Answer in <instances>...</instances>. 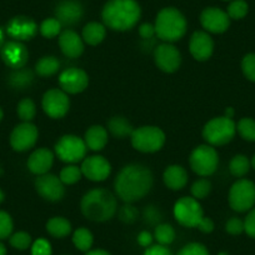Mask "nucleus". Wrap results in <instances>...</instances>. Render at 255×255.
Returning <instances> with one entry per match:
<instances>
[{
	"mask_svg": "<svg viewBox=\"0 0 255 255\" xmlns=\"http://www.w3.org/2000/svg\"><path fill=\"white\" fill-rule=\"evenodd\" d=\"M131 145L141 153H155L163 148L165 134L158 127H140L134 129L130 136Z\"/></svg>",
	"mask_w": 255,
	"mask_h": 255,
	"instance_id": "423d86ee",
	"label": "nucleus"
},
{
	"mask_svg": "<svg viewBox=\"0 0 255 255\" xmlns=\"http://www.w3.org/2000/svg\"><path fill=\"white\" fill-rule=\"evenodd\" d=\"M225 230L230 235H239L244 232V222L237 217L230 218L225 224Z\"/></svg>",
	"mask_w": 255,
	"mask_h": 255,
	"instance_id": "49530a36",
	"label": "nucleus"
},
{
	"mask_svg": "<svg viewBox=\"0 0 255 255\" xmlns=\"http://www.w3.org/2000/svg\"><path fill=\"white\" fill-rule=\"evenodd\" d=\"M250 164H252L253 169H254V170H255V155L253 156V158H252V160H250Z\"/></svg>",
	"mask_w": 255,
	"mask_h": 255,
	"instance_id": "052dcab7",
	"label": "nucleus"
},
{
	"mask_svg": "<svg viewBox=\"0 0 255 255\" xmlns=\"http://www.w3.org/2000/svg\"><path fill=\"white\" fill-rule=\"evenodd\" d=\"M13 219L6 212L0 210V240L6 239L13 233Z\"/></svg>",
	"mask_w": 255,
	"mask_h": 255,
	"instance_id": "37998d69",
	"label": "nucleus"
},
{
	"mask_svg": "<svg viewBox=\"0 0 255 255\" xmlns=\"http://www.w3.org/2000/svg\"><path fill=\"white\" fill-rule=\"evenodd\" d=\"M229 205L234 212L245 213L255 207V184L248 179H239L229 190Z\"/></svg>",
	"mask_w": 255,
	"mask_h": 255,
	"instance_id": "6e6552de",
	"label": "nucleus"
},
{
	"mask_svg": "<svg viewBox=\"0 0 255 255\" xmlns=\"http://www.w3.org/2000/svg\"><path fill=\"white\" fill-rule=\"evenodd\" d=\"M118 214H119V219L127 224H133L139 217L138 209L134 205H131V203H127L124 207L120 208Z\"/></svg>",
	"mask_w": 255,
	"mask_h": 255,
	"instance_id": "79ce46f5",
	"label": "nucleus"
},
{
	"mask_svg": "<svg viewBox=\"0 0 255 255\" xmlns=\"http://www.w3.org/2000/svg\"><path fill=\"white\" fill-rule=\"evenodd\" d=\"M16 112H18L19 118H20L23 122L30 123L36 114L35 103L31 99H29V98L20 100L18 104V108H16Z\"/></svg>",
	"mask_w": 255,
	"mask_h": 255,
	"instance_id": "f704fd0d",
	"label": "nucleus"
},
{
	"mask_svg": "<svg viewBox=\"0 0 255 255\" xmlns=\"http://www.w3.org/2000/svg\"><path fill=\"white\" fill-rule=\"evenodd\" d=\"M88 146L82 138L77 135H64L55 144V153L61 161L79 163L87 156Z\"/></svg>",
	"mask_w": 255,
	"mask_h": 255,
	"instance_id": "9d476101",
	"label": "nucleus"
},
{
	"mask_svg": "<svg viewBox=\"0 0 255 255\" xmlns=\"http://www.w3.org/2000/svg\"><path fill=\"white\" fill-rule=\"evenodd\" d=\"M4 199H5V195H4L3 190H1V189H0V203H3V202H4Z\"/></svg>",
	"mask_w": 255,
	"mask_h": 255,
	"instance_id": "bf43d9fd",
	"label": "nucleus"
},
{
	"mask_svg": "<svg viewBox=\"0 0 255 255\" xmlns=\"http://www.w3.org/2000/svg\"><path fill=\"white\" fill-rule=\"evenodd\" d=\"M89 84V77L79 68H69L59 75V85L67 94H78L84 92Z\"/></svg>",
	"mask_w": 255,
	"mask_h": 255,
	"instance_id": "2eb2a0df",
	"label": "nucleus"
},
{
	"mask_svg": "<svg viewBox=\"0 0 255 255\" xmlns=\"http://www.w3.org/2000/svg\"><path fill=\"white\" fill-rule=\"evenodd\" d=\"M153 239H154L153 235H151L149 232H146V230H144V232H141L140 234L138 235L139 245H141V247L144 248L150 247L151 243H153Z\"/></svg>",
	"mask_w": 255,
	"mask_h": 255,
	"instance_id": "603ef678",
	"label": "nucleus"
},
{
	"mask_svg": "<svg viewBox=\"0 0 255 255\" xmlns=\"http://www.w3.org/2000/svg\"><path fill=\"white\" fill-rule=\"evenodd\" d=\"M3 115H4V113H3V110H1V108H0V122H1V119H3Z\"/></svg>",
	"mask_w": 255,
	"mask_h": 255,
	"instance_id": "680f3d73",
	"label": "nucleus"
},
{
	"mask_svg": "<svg viewBox=\"0 0 255 255\" xmlns=\"http://www.w3.org/2000/svg\"><path fill=\"white\" fill-rule=\"evenodd\" d=\"M60 69V61L55 56H43L35 65V72L39 77L49 78L55 75Z\"/></svg>",
	"mask_w": 255,
	"mask_h": 255,
	"instance_id": "c85d7f7f",
	"label": "nucleus"
},
{
	"mask_svg": "<svg viewBox=\"0 0 255 255\" xmlns=\"http://www.w3.org/2000/svg\"><path fill=\"white\" fill-rule=\"evenodd\" d=\"M51 253L50 243L44 238H39L31 244V255H51Z\"/></svg>",
	"mask_w": 255,
	"mask_h": 255,
	"instance_id": "a18cd8bd",
	"label": "nucleus"
},
{
	"mask_svg": "<svg viewBox=\"0 0 255 255\" xmlns=\"http://www.w3.org/2000/svg\"><path fill=\"white\" fill-rule=\"evenodd\" d=\"M250 166H252V164H250L248 156L243 155V154H238L230 160L229 170L232 175L237 176V178H243V176L249 173Z\"/></svg>",
	"mask_w": 255,
	"mask_h": 255,
	"instance_id": "2f4dec72",
	"label": "nucleus"
},
{
	"mask_svg": "<svg viewBox=\"0 0 255 255\" xmlns=\"http://www.w3.org/2000/svg\"><path fill=\"white\" fill-rule=\"evenodd\" d=\"M80 209L87 219L93 222H107L117 213L118 203L109 190L98 188L88 191L83 197Z\"/></svg>",
	"mask_w": 255,
	"mask_h": 255,
	"instance_id": "7ed1b4c3",
	"label": "nucleus"
},
{
	"mask_svg": "<svg viewBox=\"0 0 255 255\" xmlns=\"http://www.w3.org/2000/svg\"><path fill=\"white\" fill-rule=\"evenodd\" d=\"M248 10H249V6H248L245 0H234L228 6V15H229L230 19L239 20V19H243L247 15Z\"/></svg>",
	"mask_w": 255,
	"mask_h": 255,
	"instance_id": "4c0bfd02",
	"label": "nucleus"
},
{
	"mask_svg": "<svg viewBox=\"0 0 255 255\" xmlns=\"http://www.w3.org/2000/svg\"><path fill=\"white\" fill-rule=\"evenodd\" d=\"M54 163V154L49 149L40 148L31 153L28 159V169L35 175L46 174Z\"/></svg>",
	"mask_w": 255,
	"mask_h": 255,
	"instance_id": "5701e85b",
	"label": "nucleus"
},
{
	"mask_svg": "<svg viewBox=\"0 0 255 255\" xmlns=\"http://www.w3.org/2000/svg\"><path fill=\"white\" fill-rule=\"evenodd\" d=\"M108 129L115 138L124 139L127 136H131L134 129L133 125L124 117H113L108 122Z\"/></svg>",
	"mask_w": 255,
	"mask_h": 255,
	"instance_id": "a878e982",
	"label": "nucleus"
},
{
	"mask_svg": "<svg viewBox=\"0 0 255 255\" xmlns=\"http://www.w3.org/2000/svg\"><path fill=\"white\" fill-rule=\"evenodd\" d=\"M178 255H210L209 250L200 243H189L179 250Z\"/></svg>",
	"mask_w": 255,
	"mask_h": 255,
	"instance_id": "c03bdc74",
	"label": "nucleus"
},
{
	"mask_svg": "<svg viewBox=\"0 0 255 255\" xmlns=\"http://www.w3.org/2000/svg\"><path fill=\"white\" fill-rule=\"evenodd\" d=\"M34 74L30 69H16L9 75V84L15 89H25L33 83Z\"/></svg>",
	"mask_w": 255,
	"mask_h": 255,
	"instance_id": "c756f323",
	"label": "nucleus"
},
{
	"mask_svg": "<svg viewBox=\"0 0 255 255\" xmlns=\"http://www.w3.org/2000/svg\"><path fill=\"white\" fill-rule=\"evenodd\" d=\"M174 217L176 222L185 228H199L204 220L202 205L195 198H180L174 205Z\"/></svg>",
	"mask_w": 255,
	"mask_h": 255,
	"instance_id": "0eeeda50",
	"label": "nucleus"
},
{
	"mask_svg": "<svg viewBox=\"0 0 255 255\" xmlns=\"http://www.w3.org/2000/svg\"><path fill=\"white\" fill-rule=\"evenodd\" d=\"M242 70L248 80L255 83V53L247 54L243 58Z\"/></svg>",
	"mask_w": 255,
	"mask_h": 255,
	"instance_id": "a19ab883",
	"label": "nucleus"
},
{
	"mask_svg": "<svg viewBox=\"0 0 255 255\" xmlns=\"http://www.w3.org/2000/svg\"><path fill=\"white\" fill-rule=\"evenodd\" d=\"M198 229L200 232L205 233V234H209V233H212L214 230V222L210 218H204V220H203V223L200 224V227Z\"/></svg>",
	"mask_w": 255,
	"mask_h": 255,
	"instance_id": "864d4df0",
	"label": "nucleus"
},
{
	"mask_svg": "<svg viewBox=\"0 0 255 255\" xmlns=\"http://www.w3.org/2000/svg\"><path fill=\"white\" fill-rule=\"evenodd\" d=\"M84 141L89 149L94 151L103 150L108 144V131L102 125H93L87 130Z\"/></svg>",
	"mask_w": 255,
	"mask_h": 255,
	"instance_id": "393cba45",
	"label": "nucleus"
},
{
	"mask_svg": "<svg viewBox=\"0 0 255 255\" xmlns=\"http://www.w3.org/2000/svg\"><path fill=\"white\" fill-rule=\"evenodd\" d=\"M154 26L158 38L165 43L180 40L186 33L185 18L175 8H164L159 11Z\"/></svg>",
	"mask_w": 255,
	"mask_h": 255,
	"instance_id": "20e7f679",
	"label": "nucleus"
},
{
	"mask_svg": "<svg viewBox=\"0 0 255 255\" xmlns=\"http://www.w3.org/2000/svg\"><path fill=\"white\" fill-rule=\"evenodd\" d=\"M144 255H173V253L165 245L155 244L146 248L145 252H144Z\"/></svg>",
	"mask_w": 255,
	"mask_h": 255,
	"instance_id": "8fccbe9b",
	"label": "nucleus"
},
{
	"mask_svg": "<svg viewBox=\"0 0 255 255\" xmlns=\"http://www.w3.org/2000/svg\"><path fill=\"white\" fill-rule=\"evenodd\" d=\"M237 133V124L232 118L218 117L209 120L203 129V138L208 144L214 146L230 143Z\"/></svg>",
	"mask_w": 255,
	"mask_h": 255,
	"instance_id": "39448f33",
	"label": "nucleus"
},
{
	"mask_svg": "<svg viewBox=\"0 0 255 255\" xmlns=\"http://www.w3.org/2000/svg\"><path fill=\"white\" fill-rule=\"evenodd\" d=\"M144 218H145V222H148L149 224H156L158 222L161 220V214L155 207H146L144 210Z\"/></svg>",
	"mask_w": 255,
	"mask_h": 255,
	"instance_id": "09e8293b",
	"label": "nucleus"
},
{
	"mask_svg": "<svg viewBox=\"0 0 255 255\" xmlns=\"http://www.w3.org/2000/svg\"><path fill=\"white\" fill-rule=\"evenodd\" d=\"M200 23L203 28L213 34H222L228 30L230 25V18L228 13L219 8H207L200 15Z\"/></svg>",
	"mask_w": 255,
	"mask_h": 255,
	"instance_id": "a211bd4d",
	"label": "nucleus"
},
{
	"mask_svg": "<svg viewBox=\"0 0 255 255\" xmlns=\"http://www.w3.org/2000/svg\"><path fill=\"white\" fill-rule=\"evenodd\" d=\"M218 255H229V254H228V253H225V252H220Z\"/></svg>",
	"mask_w": 255,
	"mask_h": 255,
	"instance_id": "e2e57ef3",
	"label": "nucleus"
},
{
	"mask_svg": "<svg viewBox=\"0 0 255 255\" xmlns=\"http://www.w3.org/2000/svg\"><path fill=\"white\" fill-rule=\"evenodd\" d=\"M189 163L195 174L200 176H209L217 170L219 155L212 145H199L191 151Z\"/></svg>",
	"mask_w": 255,
	"mask_h": 255,
	"instance_id": "1a4fd4ad",
	"label": "nucleus"
},
{
	"mask_svg": "<svg viewBox=\"0 0 255 255\" xmlns=\"http://www.w3.org/2000/svg\"><path fill=\"white\" fill-rule=\"evenodd\" d=\"M41 105L48 117L51 119H60L69 112L70 100L67 93L61 89H50L44 94Z\"/></svg>",
	"mask_w": 255,
	"mask_h": 255,
	"instance_id": "9b49d317",
	"label": "nucleus"
},
{
	"mask_svg": "<svg viewBox=\"0 0 255 255\" xmlns=\"http://www.w3.org/2000/svg\"><path fill=\"white\" fill-rule=\"evenodd\" d=\"M189 50L193 58L198 61H205L212 56L214 50V41L205 31H195L190 38Z\"/></svg>",
	"mask_w": 255,
	"mask_h": 255,
	"instance_id": "aec40b11",
	"label": "nucleus"
},
{
	"mask_svg": "<svg viewBox=\"0 0 255 255\" xmlns=\"http://www.w3.org/2000/svg\"><path fill=\"white\" fill-rule=\"evenodd\" d=\"M225 1H228V0H225Z\"/></svg>",
	"mask_w": 255,
	"mask_h": 255,
	"instance_id": "0e129e2a",
	"label": "nucleus"
},
{
	"mask_svg": "<svg viewBox=\"0 0 255 255\" xmlns=\"http://www.w3.org/2000/svg\"><path fill=\"white\" fill-rule=\"evenodd\" d=\"M139 35L143 39H151L154 35H155V26L151 25V24H143L139 28Z\"/></svg>",
	"mask_w": 255,
	"mask_h": 255,
	"instance_id": "3c124183",
	"label": "nucleus"
},
{
	"mask_svg": "<svg viewBox=\"0 0 255 255\" xmlns=\"http://www.w3.org/2000/svg\"><path fill=\"white\" fill-rule=\"evenodd\" d=\"M0 255H6V248L3 243H0Z\"/></svg>",
	"mask_w": 255,
	"mask_h": 255,
	"instance_id": "4d7b16f0",
	"label": "nucleus"
},
{
	"mask_svg": "<svg viewBox=\"0 0 255 255\" xmlns=\"http://www.w3.org/2000/svg\"><path fill=\"white\" fill-rule=\"evenodd\" d=\"M154 239L158 244L168 247L175 240V230L170 224H158L154 230Z\"/></svg>",
	"mask_w": 255,
	"mask_h": 255,
	"instance_id": "473e14b6",
	"label": "nucleus"
},
{
	"mask_svg": "<svg viewBox=\"0 0 255 255\" xmlns=\"http://www.w3.org/2000/svg\"><path fill=\"white\" fill-rule=\"evenodd\" d=\"M6 31L16 41H25L30 40L35 36L36 31H38V26H36L35 21L31 20L30 18L15 16L8 23Z\"/></svg>",
	"mask_w": 255,
	"mask_h": 255,
	"instance_id": "6ab92c4d",
	"label": "nucleus"
},
{
	"mask_svg": "<svg viewBox=\"0 0 255 255\" xmlns=\"http://www.w3.org/2000/svg\"><path fill=\"white\" fill-rule=\"evenodd\" d=\"M39 30H40V34L44 38L53 39L56 35H60L61 24L56 18H48L40 24Z\"/></svg>",
	"mask_w": 255,
	"mask_h": 255,
	"instance_id": "c9c22d12",
	"label": "nucleus"
},
{
	"mask_svg": "<svg viewBox=\"0 0 255 255\" xmlns=\"http://www.w3.org/2000/svg\"><path fill=\"white\" fill-rule=\"evenodd\" d=\"M237 131L244 140L255 141V120L252 118H243L237 124Z\"/></svg>",
	"mask_w": 255,
	"mask_h": 255,
	"instance_id": "72a5a7b5",
	"label": "nucleus"
},
{
	"mask_svg": "<svg viewBox=\"0 0 255 255\" xmlns=\"http://www.w3.org/2000/svg\"><path fill=\"white\" fill-rule=\"evenodd\" d=\"M0 55L4 63L11 69H21L25 67L29 59V51L20 41H8L0 49Z\"/></svg>",
	"mask_w": 255,
	"mask_h": 255,
	"instance_id": "dca6fc26",
	"label": "nucleus"
},
{
	"mask_svg": "<svg viewBox=\"0 0 255 255\" xmlns=\"http://www.w3.org/2000/svg\"><path fill=\"white\" fill-rule=\"evenodd\" d=\"M163 180L171 190H181L188 183V173L181 165H170L164 171Z\"/></svg>",
	"mask_w": 255,
	"mask_h": 255,
	"instance_id": "b1692460",
	"label": "nucleus"
},
{
	"mask_svg": "<svg viewBox=\"0 0 255 255\" xmlns=\"http://www.w3.org/2000/svg\"><path fill=\"white\" fill-rule=\"evenodd\" d=\"M154 60L156 67L165 73H174L181 64V55L178 48L170 43L160 44L154 50Z\"/></svg>",
	"mask_w": 255,
	"mask_h": 255,
	"instance_id": "4468645a",
	"label": "nucleus"
},
{
	"mask_svg": "<svg viewBox=\"0 0 255 255\" xmlns=\"http://www.w3.org/2000/svg\"><path fill=\"white\" fill-rule=\"evenodd\" d=\"M9 243L13 248L18 250H26L31 247V237L25 232H18L9 237Z\"/></svg>",
	"mask_w": 255,
	"mask_h": 255,
	"instance_id": "ea45409f",
	"label": "nucleus"
},
{
	"mask_svg": "<svg viewBox=\"0 0 255 255\" xmlns=\"http://www.w3.org/2000/svg\"><path fill=\"white\" fill-rule=\"evenodd\" d=\"M85 255H112V254L108 253L107 250H103V249H94V250L90 249L89 252H87V254Z\"/></svg>",
	"mask_w": 255,
	"mask_h": 255,
	"instance_id": "5fc2aeb1",
	"label": "nucleus"
},
{
	"mask_svg": "<svg viewBox=\"0 0 255 255\" xmlns=\"http://www.w3.org/2000/svg\"><path fill=\"white\" fill-rule=\"evenodd\" d=\"M212 190V183L208 179H199L191 186V194L197 200L205 199Z\"/></svg>",
	"mask_w": 255,
	"mask_h": 255,
	"instance_id": "58836bf2",
	"label": "nucleus"
},
{
	"mask_svg": "<svg viewBox=\"0 0 255 255\" xmlns=\"http://www.w3.org/2000/svg\"><path fill=\"white\" fill-rule=\"evenodd\" d=\"M107 34V29L103 24L92 21L83 28V40L89 45H98L102 43Z\"/></svg>",
	"mask_w": 255,
	"mask_h": 255,
	"instance_id": "bb28decb",
	"label": "nucleus"
},
{
	"mask_svg": "<svg viewBox=\"0 0 255 255\" xmlns=\"http://www.w3.org/2000/svg\"><path fill=\"white\" fill-rule=\"evenodd\" d=\"M46 230L54 238H65L72 233V224L68 219L63 217H54L46 223Z\"/></svg>",
	"mask_w": 255,
	"mask_h": 255,
	"instance_id": "cd10ccee",
	"label": "nucleus"
},
{
	"mask_svg": "<svg viewBox=\"0 0 255 255\" xmlns=\"http://www.w3.org/2000/svg\"><path fill=\"white\" fill-rule=\"evenodd\" d=\"M59 46L60 50L67 58H79L84 51V43L79 34L72 29H67L59 35Z\"/></svg>",
	"mask_w": 255,
	"mask_h": 255,
	"instance_id": "4be33fe9",
	"label": "nucleus"
},
{
	"mask_svg": "<svg viewBox=\"0 0 255 255\" xmlns=\"http://www.w3.org/2000/svg\"><path fill=\"white\" fill-rule=\"evenodd\" d=\"M244 232L250 238L255 239V207L249 210L247 218L244 220Z\"/></svg>",
	"mask_w": 255,
	"mask_h": 255,
	"instance_id": "de8ad7c7",
	"label": "nucleus"
},
{
	"mask_svg": "<svg viewBox=\"0 0 255 255\" xmlns=\"http://www.w3.org/2000/svg\"><path fill=\"white\" fill-rule=\"evenodd\" d=\"M140 15V6L135 0H109L102 11L105 25L117 31L130 30Z\"/></svg>",
	"mask_w": 255,
	"mask_h": 255,
	"instance_id": "f03ea898",
	"label": "nucleus"
},
{
	"mask_svg": "<svg viewBox=\"0 0 255 255\" xmlns=\"http://www.w3.org/2000/svg\"><path fill=\"white\" fill-rule=\"evenodd\" d=\"M153 186V174L141 164H129L124 166L114 181L115 193L125 203L140 200Z\"/></svg>",
	"mask_w": 255,
	"mask_h": 255,
	"instance_id": "f257e3e1",
	"label": "nucleus"
},
{
	"mask_svg": "<svg viewBox=\"0 0 255 255\" xmlns=\"http://www.w3.org/2000/svg\"><path fill=\"white\" fill-rule=\"evenodd\" d=\"M80 169H82L83 175L87 176L92 181L105 180L112 173V165L102 155H93L85 158Z\"/></svg>",
	"mask_w": 255,
	"mask_h": 255,
	"instance_id": "f3484780",
	"label": "nucleus"
},
{
	"mask_svg": "<svg viewBox=\"0 0 255 255\" xmlns=\"http://www.w3.org/2000/svg\"><path fill=\"white\" fill-rule=\"evenodd\" d=\"M73 244L80 252H89L94 243V237H93L92 232L88 230L87 228H79L73 234Z\"/></svg>",
	"mask_w": 255,
	"mask_h": 255,
	"instance_id": "7c9ffc66",
	"label": "nucleus"
},
{
	"mask_svg": "<svg viewBox=\"0 0 255 255\" xmlns=\"http://www.w3.org/2000/svg\"><path fill=\"white\" fill-rule=\"evenodd\" d=\"M83 6L77 0H64L56 6L55 16L60 21L61 26H73L79 23L83 18Z\"/></svg>",
	"mask_w": 255,
	"mask_h": 255,
	"instance_id": "412c9836",
	"label": "nucleus"
},
{
	"mask_svg": "<svg viewBox=\"0 0 255 255\" xmlns=\"http://www.w3.org/2000/svg\"><path fill=\"white\" fill-rule=\"evenodd\" d=\"M38 128L31 123H21L14 128L10 134V145L15 151H26L38 140Z\"/></svg>",
	"mask_w": 255,
	"mask_h": 255,
	"instance_id": "ddd939ff",
	"label": "nucleus"
},
{
	"mask_svg": "<svg viewBox=\"0 0 255 255\" xmlns=\"http://www.w3.org/2000/svg\"><path fill=\"white\" fill-rule=\"evenodd\" d=\"M224 117L232 118V119H233V117H234V109H233V108H228V109L225 110Z\"/></svg>",
	"mask_w": 255,
	"mask_h": 255,
	"instance_id": "6e6d98bb",
	"label": "nucleus"
},
{
	"mask_svg": "<svg viewBox=\"0 0 255 255\" xmlns=\"http://www.w3.org/2000/svg\"><path fill=\"white\" fill-rule=\"evenodd\" d=\"M4 45V33L3 30L0 29V49H1V46Z\"/></svg>",
	"mask_w": 255,
	"mask_h": 255,
	"instance_id": "13d9d810",
	"label": "nucleus"
},
{
	"mask_svg": "<svg viewBox=\"0 0 255 255\" xmlns=\"http://www.w3.org/2000/svg\"><path fill=\"white\" fill-rule=\"evenodd\" d=\"M82 169L75 165H68L61 169L59 178L64 185H73L82 179Z\"/></svg>",
	"mask_w": 255,
	"mask_h": 255,
	"instance_id": "e433bc0d",
	"label": "nucleus"
},
{
	"mask_svg": "<svg viewBox=\"0 0 255 255\" xmlns=\"http://www.w3.org/2000/svg\"><path fill=\"white\" fill-rule=\"evenodd\" d=\"M35 189L38 194L48 202H59L65 195V188L60 178L54 174H43L35 180Z\"/></svg>",
	"mask_w": 255,
	"mask_h": 255,
	"instance_id": "f8f14e48",
	"label": "nucleus"
}]
</instances>
